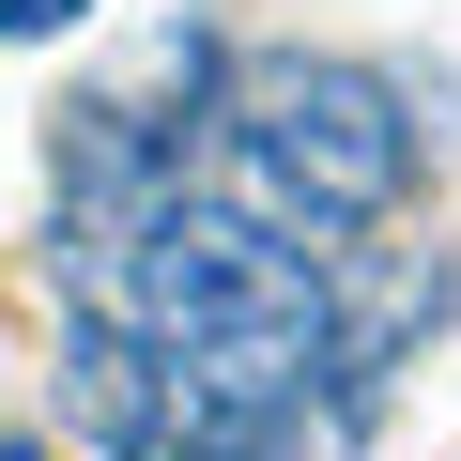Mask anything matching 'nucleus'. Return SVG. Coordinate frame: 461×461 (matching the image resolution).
<instances>
[{
	"label": "nucleus",
	"instance_id": "obj_1",
	"mask_svg": "<svg viewBox=\"0 0 461 461\" xmlns=\"http://www.w3.org/2000/svg\"><path fill=\"white\" fill-rule=\"evenodd\" d=\"M62 293H77V323H123L154 354H323V262L200 185L108 247H62Z\"/></svg>",
	"mask_w": 461,
	"mask_h": 461
},
{
	"label": "nucleus",
	"instance_id": "obj_2",
	"mask_svg": "<svg viewBox=\"0 0 461 461\" xmlns=\"http://www.w3.org/2000/svg\"><path fill=\"white\" fill-rule=\"evenodd\" d=\"M230 200H247L277 247H354V230H384L415 200V108L400 77L369 62H247V93H230Z\"/></svg>",
	"mask_w": 461,
	"mask_h": 461
},
{
	"label": "nucleus",
	"instance_id": "obj_3",
	"mask_svg": "<svg viewBox=\"0 0 461 461\" xmlns=\"http://www.w3.org/2000/svg\"><path fill=\"white\" fill-rule=\"evenodd\" d=\"M446 323H461V262H446V247H369V230H354V247L323 262V369H339L354 400H369L400 354H430Z\"/></svg>",
	"mask_w": 461,
	"mask_h": 461
},
{
	"label": "nucleus",
	"instance_id": "obj_4",
	"mask_svg": "<svg viewBox=\"0 0 461 461\" xmlns=\"http://www.w3.org/2000/svg\"><path fill=\"white\" fill-rule=\"evenodd\" d=\"M77 16H93V0H0V32H16V47H62Z\"/></svg>",
	"mask_w": 461,
	"mask_h": 461
},
{
	"label": "nucleus",
	"instance_id": "obj_5",
	"mask_svg": "<svg viewBox=\"0 0 461 461\" xmlns=\"http://www.w3.org/2000/svg\"><path fill=\"white\" fill-rule=\"evenodd\" d=\"M0 461H47V446H32V430H0Z\"/></svg>",
	"mask_w": 461,
	"mask_h": 461
}]
</instances>
